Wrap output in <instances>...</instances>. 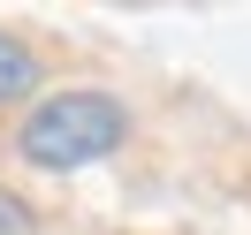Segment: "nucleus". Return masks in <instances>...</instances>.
<instances>
[{
  "mask_svg": "<svg viewBox=\"0 0 251 235\" xmlns=\"http://www.w3.org/2000/svg\"><path fill=\"white\" fill-rule=\"evenodd\" d=\"M122 137H129V107L114 91H53L16 122V152L46 174L92 167V159L122 152Z\"/></svg>",
  "mask_w": 251,
  "mask_h": 235,
  "instance_id": "f257e3e1",
  "label": "nucleus"
},
{
  "mask_svg": "<svg viewBox=\"0 0 251 235\" xmlns=\"http://www.w3.org/2000/svg\"><path fill=\"white\" fill-rule=\"evenodd\" d=\"M38 91V53L23 46L16 31H0V107H16V99Z\"/></svg>",
  "mask_w": 251,
  "mask_h": 235,
  "instance_id": "f03ea898",
  "label": "nucleus"
},
{
  "mask_svg": "<svg viewBox=\"0 0 251 235\" xmlns=\"http://www.w3.org/2000/svg\"><path fill=\"white\" fill-rule=\"evenodd\" d=\"M0 235H38V213H31L8 182H0Z\"/></svg>",
  "mask_w": 251,
  "mask_h": 235,
  "instance_id": "7ed1b4c3",
  "label": "nucleus"
}]
</instances>
